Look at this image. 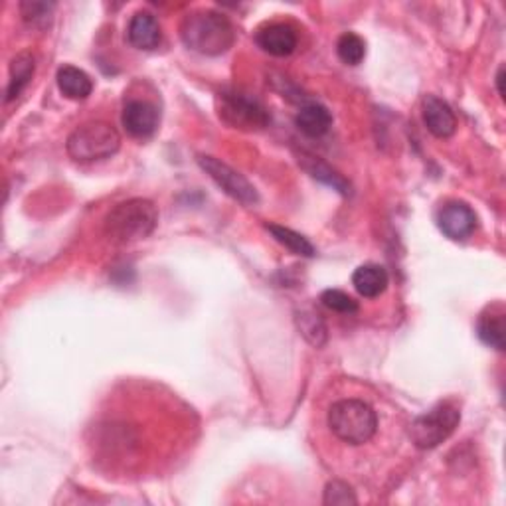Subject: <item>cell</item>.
Returning <instances> with one entry per match:
<instances>
[{
	"label": "cell",
	"instance_id": "obj_11",
	"mask_svg": "<svg viewBox=\"0 0 506 506\" xmlns=\"http://www.w3.org/2000/svg\"><path fill=\"white\" fill-rule=\"evenodd\" d=\"M423 121L429 133L438 139H449L457 131V117L451 107L435 95L423 99Z\"/></svg>",
	"mask_w": 506,
	"mask_h": 506
},
{
	"label": "cell",
	"instance_id": "obj_21",
	"mask_svg": "<svg viewBox=\"0 0 506 506\" xmlns=\"http://www.w3.org/2000/svg\"><path fill=\"white\" fill-rule=\"evenodd\" d=\"M321 303L327 309L340 312V315H352V312L358 311V303L354 301L348 293H344L340 289H327L321 295Z\"/></svg>",
	"mask_w": 506,
	"mask_h": 506
},
{
	"label": "cell",
	"instance_id": "obj_9",
	"mask_svg": "<svg viewBox=\"0 0 506 506\" xmlns=\"http://www.w3.org/2000/svg\"><path fill=\"white\" fill-rule=\"evenodd\" d=\"M121 121H123V127L131 137L135 139H147L150 135H155V131L158 129V109L149 104V101H129L123 109V115H121Z\"/></svg>",
	"mask_w": 506,
	"mask_h": 506
},
{
	"label": "cell",
	"instance_id": "obj_19",
	"mask_svg": "<svg viewBox=\"0 0 506 506\" xmlns=\"http://www.w3.org/2000/svg\"><path fill=\"white\" fill-rule=\"evenodd\" d=\"M303 168H305L309 175L312 178H317L321 182H325V185L332 186L335 190H339L340 194L347 196L348 192H350V185L347 180H344L339 172L332 170L329 165L322 163V160L319 158H312V157H307V160H303Z\"/></svg>",
	"mask_w": 506,
	"mask_h": 506
},
{
	"label": "cell",
	"instance_id": "obj_23",
	"mask_svg": "<svg viewBox=\"0 0 506 506\" xmlns=\"http://www.w3.org/2000/svg\"><path fill=\"white\" fill-rule=\"evenodd\" d=\"M299 327H301V332L307 337L309 342L317 344V347H321V344L325 342L327 329H325V325H322V321L319 319V315H305V312H303Z\"/></svg>",
	"mask_w": 506,
	"mask_h": 506
},
{
	"label": "cell",
	"instance_id": "obj_13",
	"mask_svg": "<svg viewBox=\"0 0 506 506\" xmlns=\"http://www.w3.org/2000/svg\"><path fill=\"white\" fill-rule=\"evenodd\" d=\"M388 271L378 263H364L352 276V285L358 291V295L366 299H376L388 289Z\"/></svg>",
	"mask_w": 506,
	"mask_h": 506
},
{
	"label": "cell",
	"instance_id": "obj_17",
	"mask_svg": "<svg viewBox=\"0 0 506 506\" xmlns=\"http://www.w3.org/2000/svg\"><path fill=\"white\" fill-rule=\"evenodd\" d=\"M34 56L30 52H20L18 56L13 58L10 62V79H8V89H6V101L16 99L26 86L30 84V79L34 76Z\"/></svg>",
	"mask_w": 506,
	"mask_h": 506
},
{
	"label": "cell",
	"instance_id": "obj_2",
	"mask_svg": "<svg viewBox=\"0 0 506 506\" xmlns=\"http://www.w3.org/2000/svg\"><path fill=\"white\" fill-rule=\"evenodd\" d=\"M158 224V210L150 200L131 198L109 212L104 231L111 244H133L153 234Z\"/></svg>",
	"mask_w": 506,
	"mask_h": 506
},
{
	"label": "cell",
	"instance_id": "obj_16",
	"mask_svg": "<svg viewBox=\"0 0 506 506\" xmlns=\"http://www.w3.org/2000/svg\"><path fill=\"white\" fill-rule=\"evenodd\" d=\"M477 335L494 350H504V311L501 305L487 309L477 322Z\"/></svg>",
	"mask_w": 506,
	"mask_h": 506
},
{
	"label": "cell",
	"instance_id": "obj_8",
	"mask_svg": "<svg viewBox=\"0 0 506 506\" xmlns=\"http://www.w3.org/2000/svg\"><path fill=\"white\" fill-rule=\"evenodd\" d=\"M438 226L451 239H467L477 228V216L465 202H447L439 210Z\"/></svg>",
	"mask_w": 506,
	"mask_h": 506
},
{
	"label": "cell",
	"instance_id": "obj_7",
	"mask_svg": "<svg viewBox=\"0 0 506 506\" xmlns=\"http://www.w3.org/2000/svg\"><path fill=\"white\" fill-rule=\"evenodd\" d=\"M198 165L202 167V170L208 172V176L214 180L228 196L241 202V204L246 206L258 204L259 200L258 190L253 188L251 182L244 175H239L238 170H234L226 163H221V160L214 157H204V155L198 157Z\"/></svg>",
	"mask_w": 506,
	"mask_h": 506
},
{
	"label": "cell",
	"instance_id": "obj_25",
	"mask_svg": "<svg viewBox=\"0 0 506 506\" xmlns=\"http://www.w3.org/2000/svg\"><path fill=\"white\" fill-rule=\"evenodd\" d=\"M502 84H504V66H501L499 74H497V87H499L501 97H504V87H502Z\"/></svg>",
	"mask_w": 506,
	"mask_h": 506
},
{
	"label": "cell",
	"instance_id": "obj_15",
	"mask_svg": "<svg viewBox=\"0 0 506 506\" xmlns=\"http://www.w3.org/2000/svg\"><path fill=\"white\" fill-rule=\"evenodd\" d=\"M58 87L68 99L82 101L87 99L94 91V82L91 77L76 66H64L58 69Z\"/></svg>",
	"mask_w": 506,
	"mask_h": 506
},
{
	"label": "cell",
	"instance_id": "obj_18",
	"mask_svg": "<svg viewBox=\"0 0 506 506\" xmlns=\"http://www.w3.org/2000/svg\"><path fill=\"white\" fill-rule=\"evenodd\" d=\"M267 230L273 234L281 246H285L291 253L303 258H312L315 256V248H312L311 241L307 238H303L297 231H293L289 228H283L277 224H267Z\"/></svg>",
	"mask_w": 506,
	"mask_h": 506
},
{
	"label": "cell",
	"instance_id": "obj_20",
	"mask_svg": "<svg viewBox=\"0 0 506 506\" xmlns=\"http://www.w3.org/2000/svg\"><path fill=\"white\" fill-rule=\"evenodd\" d=\"M337 54L344 64L358 66L364 56H366V42L354 32H347L339 38L337 42Z\"/></svg>",
	"mask_w": 506,
	"mask_h": 506
},
{
	"label": "cell",
	"instance_id": "obj_12",
	"mask_svg": "<svg viewBox=\"0 0 506 506\" xmlns=\"http://www.w3.org/2000/svg\"><path fill=\"white\" fill-rule=\"evenodd\" d=\"M158 20L150 13H137L127 26L129 44L137 50H155L160 44Z\"/></svg>",
	"mask_w": 506,
	"mask_h": 506
},
{
	"label": "cell",
	"instance_id": "obj_10",
	"mask_svg": "<svg viewBox=\"0 0 506 506\" xmlns=\"http://www.w3.org/2000/svg\"><path fill=\"white\" fill-rule=\"evenodd\" d=\"M258 46L271 56L285 58L295 52L297 48V32L295 28L283 23L263 26L256 34Z\"/></svg>",
	"mask_w": 506,
	"mask_h": 506
},
{
	"label": "cell",
	"instance_id": "obj_22",
	"mask_svg": "<svg viewBox=\"0 0 506 506\" xmlns=\"http://www.w3.org/2000/svg\"><path fill=\"white\" fill-rule=\"evenodd\" d=\"M322 502L344 506V504H357L358 499H357V494H354V491L348 487L347 483L332 481V483L327 484L325 499H322Z\"/></svg>",
	"mask_w": 506,
	"mask_h": 506
},
{
	"label": "cell",
	"instance_id": "obj_1",
	"mask_svg": "<svg viewBox=\"0 0 506 506\" xmlns=\"http://www.w3.org/2000/svg\"><path fill=\"white\" fill-rule=\"evenodd\" d=\"M180 38L198 54L220 56L234 46L236 32L230 20L216 10H194L182 20Z\"/></svg>",
	"mask_w": 506,
	"mask_h": 506
},
{
	"label": "cell",
	"instance_id": "obj_5",
	"mask_svg": "<svg viewBox=\"0 0 506 506\" xmlns=\"http://www.w3.org/2000/svg\"><path fill=\"white\" fill-rule=\"evenodd\" d=\"M218 113L226 125L234 129H263L269 123V113L258 97L241 89H224L218 97Z\"/></svg>",
	"mask_w": 506,
	"mask_h": 506
},
{
	"label": "cell",
	"instance_id": "obj_14",
	"mask_svg": "<svg viewBox=\"0 0 506 506\" xmlns=\"http://www.w3.org/2000/svg\"><path fill=\"white\" fill-rule=\"evenodd\" d=\"M295 125L301 133L317 139L329 133V129L332 125V115L325 105L307 104L299 109V113L295 117Z\"/></svg>",
	"mask_w": 506,
	"mask_h": 506
},
{
	"label": "cell",
	"instance_id": "obj_24",
	"mask_svg": "<svg viewBox=\"0 0 506 506\" xmlns=\"http://www.w3.org/2000/svg\"><path fill=\"white\" fill-rule=\"evenodd\" d=\"M20 10H23V16L26 23L30 24H46L50 16H52L54 5L48 3H23L20 5Z\"/></svg>",
	"mask_w": 506,
	"mask_h": 506
},
{
	"label": "cell",
	"instance_id": "obj_3",
	"mask_svg": "<svg viewBox=\"0 0 506 506\" xmlns=\"http://www.w3.org/2000/svg\"><path fill=\"white\" fill-rule=\"evenodd\" d=\"M327 423L337 438L348 445L368 443L378 429V416L362 400H340L332 403Z\"/></svg>",
	"mask_w": 506,
	"mask_h": 506
},
{
	"label": "cell",
	"instance_id": "obj_6",
	"mask_svg": "<svg viewBox=\"0 0 506 506\" xmlns=\"http://www.w3.org/2000/svg\"><path fill=\"white\" fill-rule=\"evenodd\" d=\"M461 421L459 410L453 403H439L423 416L416 418L410 428V438L420 449H433L449 439Z\"/></svg>",
	"mask_w": 506,
	"mask_h": 506
},
{
	"label": "cell",
	"instance_id": "obj_4",
	"mask_svg": "<svg viewBox=\"0 0 506 506\" xmlns=\"http://www.w3.org/2000/svg\"><path fill=\"white\" fill-rule=\"evenodd\" d=\"M121 147V137L113 125L105 121H91L77 127L68 137V155L79 163H94L113 157Z\"/></svg>",
	"mask_w": 506,
	"mask_h": 506
}]
</instances>
